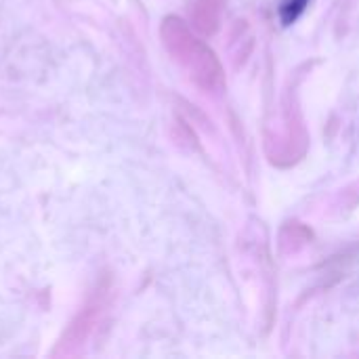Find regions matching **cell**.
<instances>
[{
    "instance_id": "1",
    "label": "cell",
    "mask_w": 359,
    "mask_h": 359,
    "mask_svg": "<svg viewBox=\"0 0 359 359\" xmlns=\"http://www.w3.org/2000/svg\"><path fill=\"white\" fill-rule=\"evenodd\" d=\"M307 2H309V0H288V2L284 4V8H282V17H284V21H286V23H292V21H294V19L305 11Z\"/></svg>"
}]
</instances>
